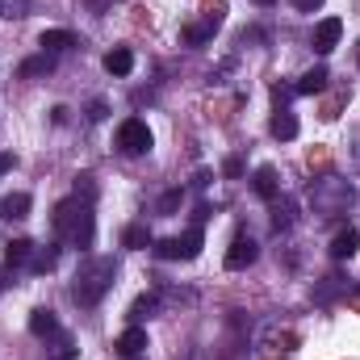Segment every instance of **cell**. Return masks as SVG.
<instances>
[{
    "label": "cell",
    "instance_id": "obj_21",
    "mask_svg": "<svg viewBox=\"0 0 360 360\" xmlns=\"http://www.w3.org/2000/svg\"><path fill=\"white\" fill-rule=\"evenodd\" d=\"M272 226L276 231H289L293 226V201L289 197H272Z\"/></svg>",
    "mask_w": 360,
    "mask_h": 360
},
{
    "label": "cell",
    "instance_id": "obj_30",
    "mask_svg": "<svg viewBox=\"0 0 360 360\" xmlns=\"http://www.w3.org/2000/svg\"><path fill=\"white\" fill-rule=\"evenodd\" d=\"M55 360H76V348H72V340H63V348H59V356Z\"/></svg>",
    "mask_w": 360,
    "mask_h": 360
},
{
    "label": "cell",
    "instance_id": "obj_19",
    "mask_svg": "<svg viewBox=\"0 0 360 360\" xmlns=\"http://www.w3.org/2000/svg\"><path fill=\"white\" fill-rule=\"evenodd\" d=\"M297 130H302L297 117H293L289 109H276V117H272V134H276L281 143H289V139H297Z\"/></svg>",
    "mask_w": 360,
    "mask_h": 360
},
{
    "label": "cell",
    "instance_id": "obj_16",
    "mask_svg": "<svg viewBox=\"0 0 360 360\" xmlns=\"http://www.w3.org/2000/svg\"><path fill=\"white\" fill-rule=\"evenodd\" d=\"M30 256H34V243H30V239H13V243L4 248V264H8V269H25Z\"/></svg>",
    "mask_w": 360,
    "mask_h": 360
},
{
    "label": "cell",
    "instance_id": "obj_27",
    "mask_svg": "<svg viewBox=\"0 0 360 360\" xmlns=\"http://www.w3.org/2000/svg\"><path fill=\"white\" fill-rule=\"evenodd\" d=\"M105 113H109V105H105V101H92V105H89V122H105Z\"/></svg>",
    "mask_w": 360,
    "mask_h": 360
},
{
    "label": "cell",
    "instance_id": "obj_3",
    "mask_svg": "<svg viewBox=\"0 0 360 360\" xmlns=\"http://www.w3.org/2000/svg\"><path fill=\"white\" fill-rule=\"evenodd\" d=\"M310 201H314V210H319L323 218H335V214H344V210L356 201V188L340 176H323V180H314Z\"/></svg>",
    "mask_w": 360,
    "mask_h": 360
},
{
    "label": "cell",
    "instance_id": "obj_24",
    "mask_svg": "<svg viewBox=\"0 0 360 360\" xmlns=\"http://www.w3.org/2000/svg\"><path fill=\"white\" fill-rule=\"evenodd\" d=\"M76 197H80V201H96V184H92V176L89 172H84V176H76Z\"/></svg>",
    "mask_w": 360,
    "mask_h": 360
},
{
    "label": "cell",
    "instance_id": "obj_34",
    "mask_svg": "<svg viewBox=\"0 0 360 360\" xmlns=\"http://www.w3.org/2000/svg\"><path fill=\"white\" fill-rule=\"evenodd\" d=\"M252 4H260V8H272V4H276V0H252Z\"/></svg>",
    "mask_w": 360,
    "mask_h": 360
},
{
    "label": "cell",
    "instance_id": "obj_4",
    "mask_svg": "<svg viewBox=\"0 0 360 360\" xmlns=\"http://www.w3.org/2000/svg\"><path fill=\"white\" fill-rule=\"evenodd\" d=\"M201 243H205V235H201V226H193V231H184L176 239H160L155 243V256L160 260H197L201 256Z\"/></svg>",
    "mask_w": 360,
    "mask_h": 360
},
{
    "label": "cell",
    "instance_id": "obj_20",
    "mask_svg": "<svg viewBox=\"0 0 360 360\" xmlns=\"http://www.w3.org/2000/svg\"><path fill=\"white\" fill-rule=\"evenodd\" d=\"M30 331H34V335H55V331H59V323H55V310L38 306V310L30 314Z\"/></svg>",
    "mask_w": 360,
    "mask_h": 360
},
{
    "label": "cell",
    "instance_id": "obj_14",
    "mask_svg": "<svg viewBox=\"0 0 360 360\" xmlns=\"http://www.w3.org/2000/svg\"><path fill=\"white\" fill-rule=\"evenodd\" d=\"M252 188L264 197V201H272L276 193H281V180H276V168H269V164H260L256 168V176H252Z\"/></svg>",
    "mask_w": 360,
    "mask_h": 360
},
{
    "label": "cell",
    "instance_id": "obj_26",
    "mask_svg": "<svg viewBox=\"0 0 360 360\" xmlns=\"http://www.w3.org/2000/svg\"><path fill=\"white\" fill-rule=\"evenodd\" d=\"M176 205H180V188H172V193H164V197H160V214H172Z\"/></svg>",
    "mask_w": 360,
    "mask_h": 360
},
{
    "label": "cell",
    "instance_id": "obj_8",
    "mask_svg": "<svg viewBox=\"0 0 360 360\" xmlns=\"http://www.w3.org/2000/svg\"><path fill=\"white\" fill-rule=\"evenodd\" d=\"M356 248H360V235H356V226H340L335 235H331V260H352L356 256Z\"/></svg>",
    "mask_w": 360,
    "mask_h": 360
},
{
    "label": "cell",
    "instance_id": "obj_31",
    "mask_svg": "<svg viewBox=\"0 0 360 360\" xmlns=\"http://www.w3.org/2000/svg\"><path fill=\"white\" fill-rule=\"evenodd\" d=\"M13 164H17V160H13V155L4 151V155H0V176H4V172H13Z\"/></svg>",
    "mask_w": 360,
    "mask_h": 360
},
{
    "label": "cell",
    "instance_id": "obj_12",
    "mask_svg": "<svg viewBox=\"0 0 360 360\" xmlns=\"http://www.w3.org/2000/svg\"><path fill=\"white\" fill-rule=\"evenodd\" d=\"M55 264H59V248H55V243H46V248H38V243H34V256H30V264H25V269L34 272V276H42V272H51Z\"/></svg>",
    "mask_w": 360,
    "mask_h": 360
},
{
    "label": "cell",
    "instance_id": "obj_32",
    "mask_svg": "<svg viewBox=\"0 0 360 360\" xmlns=\"http://www.w3.org/2000/svg\"><path fill=\"white\" fill-rule=\"evenodd\" d=\"M84 4H89L92 13H105V8H109V0H84Z\"/></svg>",
    "mask_w": 360,
    "mask_h": 360
},
{
    "label": "cell",
    "instance_id": "obj_35",
    "mask_svg": "<svg viewBox=\"0 0 360 360\" xmlns=\"http://www.w3.org/2000/svg\"><path fill=\"white\" fill-rule=\"evenodd\" d=\"M126 360H147V356H143V352H139V356H126Z\"/></svg>",
    "mask_w": 360,
    "mask_h": 360
},
{
    "label": "cell",
    "instance_id": "obj_23",
    "mask_svg": "<svg viewBox=\"0 0 360 360\" xmlns=\"http://www.w3.org/2000/svg\"><path fill=\"white\" fill-rule=\"evenodd\" d=\"M51 68H55V59H51V55H34V59H25V63H21V76H46Z\"/></svg>",
    "mask_w": 360,
    "mask_h": 360
},
{
    "label": "cell",
    "instance_id": "obj_25",
    "mask_svg": "<svg viewBox=\"0 0 360 360\" xmlns=\"http://www.w3.org/2000/svg\"><path fill=\"white\" fill-rule=\"evenodd\" d=\"M30 0H0V17H25Z\"/></svg>",
    "mask_w": 360,
    "mask_h": 360
},
{
    "label": "cell",
    "instance_id": "obj_2",
    "mask_svg": "<svg viewBox=\"0 0 360 360\" xmlns=\"http://www.w3.org/2000/svg\"><path fill=\"white\" fill-rule=\"evenodd\" d=\"M113 276H117V260L113 256H89V260H80V269L72 276V297L80 306H96L109 293Z\"/></svg>",
    "mask_w": 360,
    "mask_h": 360
},
{
    "label": "cell",
    "instance_id": "obj_29",
    "mask_svg": "<svg viewBox=\"0 0 360 360\" xmlns=\"http://www.w3.org/2000/svg\"><path fill=\"white\" fill-rule=\"evenodd\" d=\"M293 8H302V13H314V8H323V0H293Z\"/></svg>",
    "mask_w": 360,
    "mask_h": 360
},
{
    "label": "cell",
    "instance_id": "obj_18",
    "mask_svg": "<svg viewBox=\"0 0 360 360\" xmlns=\"http://www.w3.org/2000/svg\"><path fill=\"white\" fill-rule=\"evenodd\" d=\"M214 30H218V13H214L210 21H201V25H184V34H180V38H184L188 46H201V42H210V38H214Z\"/></svg>",
    "mask_w": 360,
    "mask_h": 360
},
{
    "label": "cell",
    "instance_id": "obj_22",
    "mask_svg": "<svg viewBox=\"0 0 360 360\" xmlns=\"http://www.w3.org/2000/svg\"><path fill=\"white\" fill-rule=\"evenodd\" d=\"M122 243H126L130 252H143V248H151V231L134 222V226H126V231H122Z\"/></svg>",
    "mask_w": 360,
    "mask_h": 360
},
{
    "label": "cell",
    "instance_id": "obj_1",
    "mask_svg": "<svg viewBox=\"0 0 360 360\" xmlns=\"http://www.w3.org/2000/svg\"><path fill=\"white\" fill-rule=\"evenodd\" d=\"M51 226H55V235H59L68 248H80V252H89L92 239H96L92 205H89V201H80V197L59 201V205H55V214H51Z\"/></svg>",
    "mask_w": 360,
    "mask_h": 360
},
{
    "label": "cell",
    "instance_id": "obj_33",
    "mask_svg": "<svg viewBox=\"0 0 360 360\" xmlns=\"http://www.w3.org/2000/svg\"><path fill=\"white\" fill-rule=\"evenodd\" d=\"M352 143H356V147H352V160H356V164H360V130H356V134H352Z\"/></svg>",
    "mask_w": 360,
    "mask_h": 360
},
{
    "label": "cell",
    "instance_id": "obj_7",
    "mask_svg": "<svg viewBox=\"0 0 360 360\" xmlns=\"http://www.w3.org/2000/svg\"><path fill=\"white\" fill-rule=\"evenodd\" d=\"M340 38H344V21H340V17H327V21L314 25V51H319V55H331V51L340 46Z\"/></svg>",
    "mask_w": 360,
    "mask_h": 360
},
{
    "label": "cell",
    "instance_id": "obj_11",
    "mask_svg": "<svg viewBox=\"0 0 360 360\" xmlns=\"http://www.w3.org/2000/svg\"><path fill=\"white\" fill-rule=\"evenodd\" d=\"M30 193H8V197H0V218H8V222H17V218H30Z\"/></svg>",
    "mask_w": 360,
    "mask_h": 360
},
{
    "label": "cell",
    "instance_id": "obj_10",
    "mask_svg": "<svg viewBox=\"0 0 360 360\" xmlns=\"http://www.w3.org/2000/svg\"><path fill=\"white\" fill-rule=\"evenodd\" d=\"M38 46H42V55H59V51H72L76 46V34L72 30H42Z\"/></svg>",
    "mask_w": 360,
    "mask_h": 360
},
{
    "label": "cell",
    "instance_id": "obj_5",
    "mask_svg": "<svg viewBox=\"0 0 360 360\" xmlns=\"http://www.w3.org/2000/svg\"><path fill=\"white\" fill-rule=\"evenodd\" d=\"M151 130H147V122L143 117H126L122 126H117V151L122 155H147L151 151Z\"/></svg>",
    "mask_w": 360,
    "mask_h": 360
},
{
    "label": "cell",
    "instance_id": "obj_15",
    "mask_svg": "<svg viewBox=\"0 0 360 360\" xmlns=\"http://www.w3.org/2000/svg\"><path fill=\"white\" fill-rule=\"evenodd\" d=\"M327 80H331V76H327V68H310V72L293 84V92H297V96H314V92L327 89Z\"/></svg>",
    "mask_w": 360,
    "mask_h": 360
},
{
    "label": "cell",
    "instance_id": "obj_13",
    "mask_svg": "<svg viewBox=\"0 0 360 360\" xmlns=\"http://www.w3.org/2000/svg\"><path fill=\"white\" fill-rule=\"evenodd\" d=\"M105 72H109V76H130V72H134V51L113 46V51L105 55Z\"/></svg>",
    "mask_w": 360,
    "mask_h": 360
},
{
    "label": "cell",
    "instance_id": "obj_9",
    "mask_svg": "<svg viewBox=\"0 0 360 360\" xmlns=\"http://www.w3.org/2000/svg\"><path fill=\"white\" fill-rule=\"evenodd\" d=\"M113 348H117V356H122V360L139 356V352H147V331H143V327H126V331L117 335V344H113Z\"/></svg>",
    "mask_w": 360,
    "mask_h": 360
},
{
    "label": "cell",
    "instance_id": "obj_6",
    "mask_svg": "<svg viewBox=\"0 0 360 360\" xmlns=\"http://www.w3.org/2000/svg\"><path fill=\"white\" fill-rule=\"evenodd\" d=\"M256 256H260V243L252 239V235H235L231 239V252H226V269L231 272H243L256 264Z\"/></svg>",
    "mask_w": 360,
    "mask_h": 360
},
{
    "label": "cell",
    "instance_id": "obj_28",
    "mask_svg": "<svg viewBox=\"0 0 360 360\" xmlns=\"http://www.w3.org/2000/svg\"><path fill=\"white\" fill-rule=\"evenodd\" d=\"M239 172H243V160H239V155H231V160L222 164V176H239Z\"/></svg>",
    "mask_w": 360,
    "mask_h": 360
},
{
    "label": "cell",
    "instance_id": "obj_17",
    "mask_svg": "<svg viewBox=\"0 0 360 360\" xmlns=\"http://www.w3.org/2000/svg\"><path fill=\"white\" fill-rule=\"evenodd\" d=\"M155 310H160V293H139V297L130 302V323L139 327V323H143V319H151Z\"/></svg>",
    "mask_w": 360,
    "mask_h": 360
}]
</instances>
